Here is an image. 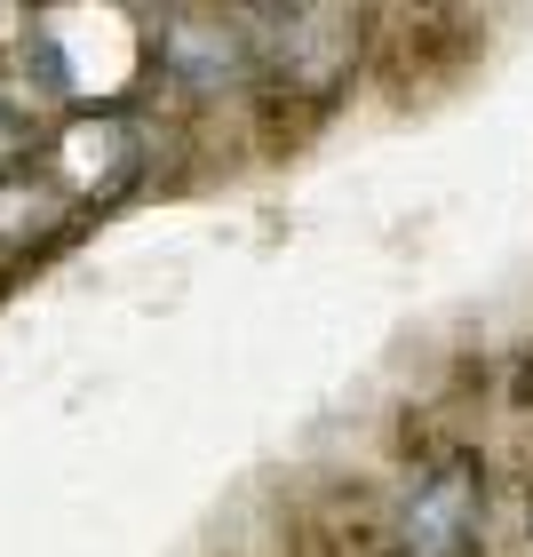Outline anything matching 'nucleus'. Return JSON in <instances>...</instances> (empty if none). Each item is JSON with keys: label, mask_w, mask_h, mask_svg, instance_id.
I'll return each mask as SVG.
<instances>
[{"label": "nucleus", "mask_w": 533, "mask_h": 557, "mask_svg": "<svg viewBox=\"0 0 533 557\" xmlns=\"http://www.w3.org/2000/svg\"><path fill=\"white\" fill-rule=\"evenodd\" d=\"M263 24L287 40H256V57L287 72L295 96H335L343 72L359 64V16H343V9H271Z\"/></svg>", "instance_id": "f03ea898"}, {"label": "nucleus", "mask_w": 533, "mask_h": 557, "mask_svg": "<svg viewBox=\"0 0 533 557\" xmlns=\"http://www.w3.org/2000/svg\"><path fill=\"white\" fill-rule=\"evenodd\" d=\"M160 57L175 72V88L223 96V88H239L247 72H256V40H247L239 24H223V16H199V24H168Z\"/></svg>", "instance_id": "7ed1b4c3"}, {"label": "nucleus", "mask_w": 533, "mask_h": 557, "mask_svg": "<svg viewBox=\"0 0 533 557\" xmlns=\"http://www.w3.org/2000/svg\"><path fill=\"white\" fill-rule=\"evenodd\" d=\"M391 557H406V549H391Z\"/></svg>", "instance_id": "20e7f679"}, {"label": "nucleus", "mask_w": 533, "mask_h": 557, "mask_svg": "<svg viewBox=\"0 0 533 557\" xmlns=\"http://www.w3.org/2000/svg\"><path fill=\"white\" fill-rule=\"evenodd\" d=\"M478 518H486V462L454 446L438 470L406 494V557H462Z\"/></svg>", "instance_id": "f257e3e1"}]
</instances>
